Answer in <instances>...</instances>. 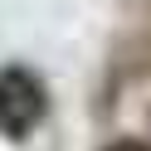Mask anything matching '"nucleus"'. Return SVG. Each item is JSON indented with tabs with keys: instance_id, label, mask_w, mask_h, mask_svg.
Wrapping results in <instances>:
<instances>
[{
	"instance_id": "nucleus-1",
	"label": "nucleus",
	"mask_w": 151,
	"mask_h": 151,
	"mask_svg": "<svg viewBox=\"0 0 151 151\" xmlns=\"http://www.w3.org/2000/svg\"><path fill=\"white\" fill-rule=\"evenodd\" d=\"M39 117H44L39 78L24 73V68H5L0 73V132L5 137H29Z\"/></svg>"
},
{
	"instance_id": "nucleus-2",
	"label": "nucleus",
	"mask_w": 151,
	"mask_h": 151,
	"mask_svg": "<svg viewBox=\"0 0 151 151\" xmlns=\"http://www.w3.org/2000/svg\"><path fill=\"white\" fill-rule=\"evenodd\" d=\"M107 151H146V146H141V141H112Z\"/></svg>"
}]
</instances>
